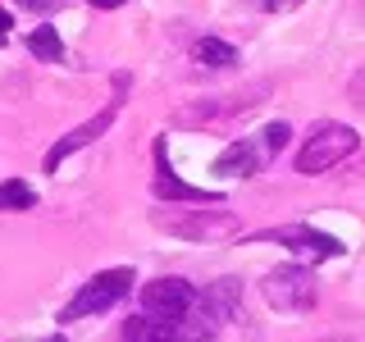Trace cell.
I'll list each match as a JSON object with an SVG mask.
<instances>
[{"label": "cell", "mask_w": 365, "mask_h": 342, "mask_svg": "<svg viewBox=\"0 0 365 342\" xmlns=\"http://www.w3.org/2000/svg\"><path fill=\"white\" fill-rule=\"evenodd\" d=\"M151 224L182 242H224L242 233V219L220 205H169V210H151Z\"/></svg>", "instance_id": "cell-1"}, {"label": "cell", "mask_w": 365, "mask_h": 342, "mask_svg": "<svg viewBox=\"0 0 365 342\" xmlns=\"http://www.w3.org/2000/svg\"><path fill=\"white\" fill-rule=\"evenodd\" d=\"M133 283H137L133 265H114V269L91 274L83 288L68 296V306L60 311V324H73V319H83V315H101V311H110V306H119L123 296L133 292Z\"/></svg>", "instance_id": "cell-2"}, {"label": "cell", "mask_w": 365, "mask_h": 342, "mask_svg": "<svg viewBox=\"0 0 365 342\" xmlns=\"http://www.w3.org/2000/svg\"><path fill=\"white\" fill-rule=\"evenodd\" d=\"M361 146V137H356V128L351 123H334V119H324L319 128L302 142V151H297V174H329V169H338L342 160H347L351 151Z\"/></svg>", "instance_id": "cell-3"}, {"label": "cell", "mask_w": 365, "mask_h": 342, "mask_svg": "<svg viewBox=\"0 0 365 342\" xmlns=\"http://www.w3.org/2000/svg\"><path fill=\"white\" fill-rule=\"evenodd\" d=\"M128 83H133V73H114V78H110V87H114V100H110V105L101 110V114H91V119L83 123V128H68V133L60 137V142H55L51 151L41 155V169H46V174H55V169H60V165H64V160L73 155V151H87L91 142H101V137L110 133V123L119 119V105L128 100Z\"/></svg>", "instance_id": "cell-4"}, {"label": "cell", "mask_w": 365, "mask_h": 342, "mask_svg": "<svg viewBox=\"0 0 365 342\" xmlns=\"http://www.w3.org/2000/svg\"><path fill=\"white\" fill-rule=\"evenodd\" d=\"M242 242H274V247H288L302 265H319V260H334L342 256V242L334 233H319L311 224H279V228H260V233H242Z\"/></svg>", "instance_id": "cell-5"}, {"label": "cell", "mask_w": 365, "mask_h": 342, "mask_svg": "<svg viewBox=\"0 0 365 342\" xmlns=\"http://www.w3.org/2000/svg\"><path fill=\"white\" fill-rule=\"evenodd\" d=\"M260 292H265V301L274 306V311H283V315H302V311H311V306H315L319 283H315V269L297 260V265H279V269H269L265 279H260Z\"/></svg>", "instance_id": "cell-6"}, {"label": "cell", "mask_w": 365, "mask_h": 342, "mask_svg": "<svg viewBox=\"0 0 365 342\" xmlns=\"http://www.w3.org/2000/svg\"><path fill=\"white\" fill-rule=\"evenodd\" d=\"M192 301H197V288H192L187 279H174V274H165V279H151L142 292H137V306H142V315L169 319V324H178V319L187 315Z\"/></svg>", "instance_id": "cell-7"}, {"label": "cell", "mask_w": 365, "mask_h": 342, "mask_svg": "<svg viewBox=\"0 0 365 342\" xmlns=\"http://www.w3.org/2000/svg\"><path fill=\"white\" fill-rule=\"evenodd\" d=\"M151 160H155V174H151V197H155V201H174V205H210V201H215V192H201V187H192V182H182V178L174 174L165 137H155Z\"/></svg>", "instance_id": "cell-8"}, {"label": "cell", "mask_w": 365, "mask_h": 342, "mask_svg": "<svg viewBox=\"0 0 365 342\" xmlns=\"http://www.w3.org/2000/svg\"><path fill=\"white\" fill-rule=\"evenodd\" d=\"M265 96H269V87H251V91H242V96H210V100H197V105L178 110L174 123H182V128H192V123H197V128H210V123H220V119H233V114L251 110Z\"/></svg>", "instance_id": "cell-9"}, {"label": "cell", "mask_w": 365, "mask_h": 342, "mask_svg": "<svg viewBox=\"0 0 365 342\" xmlns=\"http://www.w3.org/2000/svg\"><path fill=\"white\" fill-rule=\"evenodd\" d=\"M265 165H269L265 142H256V137H242V142H233L220 160H215V174H220V178H251V174H260Z\"/></svg>", "instance_id": "cell-10"}, {"label": "cell", "mask_w": 365, "mask_h": 342, "mask_svg": "<svg viewBox=\"0 0 365 342\" xmlns=\"http://www.w3.org/2000/svg\"><path fill=\"white\" fill-rule=\"evenodd\" d=\"M197 301L220 319V324H228V319L237 315V301H242V279H215L210 288L197 292Z\"/></svg>", "instance_id": "cell-11"}, {"label": "cell", "mask_w": 365, "mask_h": 342, "mask_svg": "<svg viewBox=\"0 0 365 342\" xmlns=\"http://www.w3.org/2000/svg\"><path fill=\"white\" fill-rule=\"evenodd\" d=\"M119 338H123V342H182L178 324H169V319H155V315H142V311H137L133 319H123Z\"/></svg>", "instance_id": "cell-12"}, {"label": "cell", "mask_w": 365, "mask_h": 342, "mask_svg": "<svg viewBox=\"0 0 365 342\" xmlns=\"http://www.w3.org/2000/svg\"><path fill=\"white\" fill-rule=\"evenodd\" d=\"M192 60H197L201 68H233L237 64V46L224 41V37H201L197 46H192Z\"/></svg>", "instance_id": "cell-13"}, {"label": "cell", "mask_w": 365, "mask_h": 342, "mask_svg": "<svg viewBox=\"0 0 365 342\" xmlns=\"http://www.w3.org/2000/svg\"><path fill=\"white\" fill-rule=\"evenodd\" d=\"M28 51L37 55V60H46V64H64V41H60V32H55L51 23H37V28L28 32Z\"/></svg>", "instance_id": "cell-14"}, {"label": "cell", "mask_w": 365, "mask_h": 342, "mask_svg": "<svg viewBox=\"0 0 365 342\" xmlns=\"http://www.w3.org/2000/svg\"><path fill=\"white\" fill-rule=\"evenodd\" d=\"M32 205H37V192H32L23 178L0 182V210H32Z\"/></svg>", "instance_id": "cell-15"}, {"label": "cell", "mask_w": 365, "mask_h": 342, "mask_svg": "<svg viewBox=\"0 0 365 342\" xmlns=\"http://www.w3.org/2000/svg\"><path fill=\"white\" fill-rule=\"evenodd\" d=\"M260 142H265V151L274 155V151H283V146H288L292 142V123H265V137H260Z\"/></svg>", "instance_id": "cell-16"}, {"label": "cell", "mask_w": 365, "mask_h": 342, "mask_svg": "<svg viewBox=\"0 0 365 342\" xmlns=\"http://www.w3.org/2000/svg\"><path fill=\"white\" fill-rule=\"evenodd\" d=\"M19 9H32V14H55L60 5H68V0H14Z\"/></svg>", "instance_id": "cell-17"}, {"label": "cell", "mask_w": 365, "mask_h": 342, "mask_svg": "<svg viewBox=\"0 0 365 342\" xmlns=\"http://www.w3.org/2000/svg\"><path fill=\"white\" fill-rule=\"evenodd\" d=\"M260 5H265L269 14H288V9H297L302 0H260Z\"/></svg>", "instance_id": "cell-18"}, {"label": "cell", "mask_w": 365, "mask_h": 342, "mask_svg": "<svg viewBox=\"0 0 365 342\" xmlns=\"http://www.w3.org/2000/svg\"><path fill=\"white\" fill-rule=\"evenodd\" d=\"M351 100H361V105H365V68L351 78Z\"/></svg>", "instance_id": "cell-19"}, {"label": "cell", "mask_w": 365, "mask_h": 342, "mask_svg": "<svg viewBox=\"0 0 365 342\" xmlns=\"http://www.w3.org/2000/svg\"><path fill=\"white\" fill-rule=\"evenodd\" d=\"M9 32H14V14H9V9H0V41H9Z\"/></svg>", "instance_id": "cell-20"}, {"label": "cell", "mask_w": 365, "mask_h": 342, "mask_svg": "<svg viewBox=\"0 0 365 342\" xmlns=\"http://www.w3.org/2000/svg\"><path fill=\"white\" fill-rule=\"evenodd\" d=\"M87 5H91V9H119L123 0H87Z\"/></svg>", "instance_id": "cell-21"}, {"label": "cell", "mask_w": 365, "mask_h": 342, "mask_svg": "<svg viewBox=\"0 0 365 342\" xmlns=\"http://www.w3.org/2000/svg\"><path fill=\"white\" fill-rule=\"evenodd\" d=\"M46 342H64V338H60V333H55V338H46Z\"/></svg>", "instance_id": "cell-22"}]
</instances>
